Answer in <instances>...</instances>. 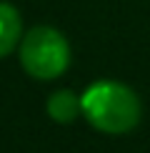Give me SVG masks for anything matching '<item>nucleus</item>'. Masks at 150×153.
<instances>
[{"label": "nucleus", "instance_id": "1", "mask_svg": "<svg viewBox=\"0 0 150 153\" xmlns=\"http://www.w3.org/2000/svg\"><path fill=\"white\" fill-rule=\"evenodd\" d=\"M83 116L98 131L120 136L133 131L140 120V100L133 88L118 80H98L80 95Z\"/></svg>", "mask_w": 150, "mask_h": 153}, {"label": "nucleus", "instance_id": "2", "mask_svg": "<svg viewBox=\"0 0 150 153\" xmlns=\"http://www.w3.org/2000/svg\"><path fill=\"white\" fill-rule=\"evenodd\" d=\"M20 63L28 75L38 80H53L70 65V45L60 30L38 25L20 40Z\"/></svg>", "mask_w": 150, "mask_h": 153}, {"label": "nucleus", "instance_id": "3", "mask_svg": "<svg viewBox=\"0 0 150 153\" xmlns=\"http://www.w3.org/2000/svg\"><path fill=\"white\" fill-rule=\"evenodd\" d=\"M20 33H23V23L18 10L10 3H0V58L12 53V48L20 40Z\"/></svg>", "mask_w": 150, "mask_h": 153}, {"label": "nucleus", "instance_id": "4", "mask_svg": "<svg viewBox=\"0 0 150 153\" xmlns=\"http://www.w3.org/2000/svg\"><path fill=\"white\" fill-rule=\"evenodd\" d=\"M78 113H83V105L73 91H58L48 98V116L55 123H70L78 118Z\"/></svg>", "mask_w": 150, "mask_h": 153}]
</instances>
